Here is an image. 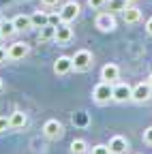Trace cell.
<instances>
[{"label":"cell","mask_w":152,"mask_h":154,"mask_svg":"<svg viewBox=\"0 0 152 154\" xmlns=\"http://www.w3.org/2000/svg\"><path fill=\"white\" fill-rule=\"evenodd\" d=\"M92 101L97 105H107L109 101H113V84L109 82H99L92 88Z\"/></svg>","instance_id":"1"},{"label":"cell","mask_w":152,"mask_h":154,"mask_svg":"<svg viewBox=\"0 0 152 154\" xmlns=\"http://www.w3.org/2000/svg\"><path fill=\"white\" fill-rule=\"evenodd\" d=\"M58 13H60V19L64 24H73L75 19L79 17V13H82V5L77 2V0H69V2L62 5V9Z\"/></svg>","instance_id":"2"},{"label":"cell","mask_w":152,"mask_h":154,"mask_svg":"<svg viewBox=\"0 0 152 154\" xmlns=\"http://www.w3.org/2000/svg\"><path fill=\"white\" fill-rule=\"evenodd\" d=\"M94 26H97V30H101V32H113L116 26H118L116 15L109 13V11H101L97 15V19H94Z\"/></svg>","instance_id":"3"},{"label":"cell","mask_w":152,"mask_h":154,"mask_svg":"<svg viewBox=\"0 0 152 154\" xmlns=\"http://www.w3.org/2000/svg\"><path fill=\"white\" fill-rule=\"evenodd\" d=\"M73 69L75 71H88L90 66H92V51H88V49H77L73 56Z\"/></svg>","instance_id":"4"},{"label":"cell","mask_w":152,"mask_h":154,"mask_svg":"<svg viewBox=\"0 0 152 154\" xmlns=\"http://www.w3.org/2000/svg\"><path fill=\"white\" fill-rule=\"evenodd\" d=\"M152 99V86L148 82H139L133 86V94H131V101L133 103H146Z\"/></svg>","instance_id":"5"},{"label":"cell","mask_w":152,"mask_h":154,"mask_svg":"<svg viewBox=\"0 0 152 154\" xmlns=\"http://www.w3.org/2000/svg\"><path fill=\"white\" fill-rule=\"evenodd\" d=\"M43 135L47 139H60L62 135H64V126L60 120H56V118H49L45 124H43Z\"/></svg>","instance_id":"6"},{"label":"cell","mask_w":152,"mask_h":154,"mask_svg":"<svg viewBox=\"0 0 152 154\" xmlns=\"http://www.w3.org/2000/svg\"><path fill=\"white\" fill-rule=\"evenodd\" d=\"M131 94H133V86L126 82H116L113 84V101L116 103H126L131 101Z\"/></svg>","instance_id":"7"},{"label":"cell","mask_w":152,"mask_h":154,"mask_svg":"<svg viewBox=\"0 0 152 154\" xmlns=\"http://www.w3.org/2000/svg\"><path fill=\"white\" fill-rule=\"evenodd\" d=\"M9 60H24L30 54V45L26 41H15L13 45H9Z\"/></svg>","instance_id":"8"},{"label":"cell","mask_w":152,"mask_h":154,"mask_svg":"<svg viewBox=\"0 0 152 154\" xmlns=\"http://www.w3.org/2000/svg\"><path fill=\"white\" fill-rule=\"evenodd\" d=\"M101 79L103 82H109V84H116L120 79V66L113 64V62H107L103 69H101Z\"/></svg>","instance_id":"9"},{"label":"cell","mask_w":152,"mask_h":154,"mask_svg":"<svg viewBox=\"0 0 152 154\" xmlns=\"http://www.w3.org/2000/svg\"><path fill=\"white\" fill-rule=\"evenodd\" d=\"M73 71V58L71 56H58L54 62V73L56 75H69Z\"/></svg>","instance_id":"10"},{"label":"cell","mask_w":152,"mask_h":154,"mask_svg":"<svg viewBox=\"0 0 152 154\" xmlns=\"http://www.w3.org/2000/svg\"><path fill=\"white\" fill-rule=\"evenodd\" d=\"M73 38V28H71V24H60V26H56V36H54V41L56 43H60V45H64V43H69Z\"/></svg>","instance_id":"11"},{"label":"cell","mask_w":152,"mask_h":154,"mask_svg":"<svg viewBox=\"0 0 152 154\" xmlns=\"http://www.w3.org/2000/svg\"><path fill=\"white\" fill-rule=\"evenodd\" d=\"M107 146H109L111 154H124V152L129 150V139L122 137V135H113V137L109 139Z\"/></svg>","instance_id":"12"},{"label":"cell","mask_w":152,"mask_h":154,"mask_svg":"<svg viewBox=\"0 0 152 154\" xmlns=\"http://www.w3.org/2000/svg\"><path fill=\"white\" fill-rule=\"evenodd\" d=\"M122 19H124V24H129V26L139 24V22H141V9L131 7V5H129V7L122 11Z\"/></svg>","instance_id":"13"},{"label":"cell","mask_w":152,"mask_h":154,"mask_svg":"<svg viewBox=\"0 0 152 154\" xmlns=\"http://www.w3.org/2000/svg\"><path fill=\"white\" fill-rule=\"evenodd\" d=\"M9 122H11V128L13 131H22V128H26V124H28V116L24 113V111H13L11 116H9Z\"/></svg>","instance_id":"14"},{"label":"cell","mask_w":152,"mask_h":154,"mask_svg":"<svg viewBox=\"0 0 152 154\" xmlns=\"http://www.w3.org/2000/svg\"><path fill=\"white\" fill-rule=\"evenodd\" d=\"M54 36H56V26L47 24V26L39 28V34H36V41H39V43H47V41H54Z\"/></svg>","instance_id":"15"},{"label":"cell","mask_w":152,"mask_h":154,"mask_svg":"<svg viewBox=\"0 0 152 154\" xmlns=\"http://www.w3.org/2000/svg\"><path fill=\"white\" fill-rule=\"evenodd\" d=\"M13 24H15V28H17V32H24V30H30L32 28V19H30V15H15L13 17Z\"/></svg>","instance_id":"16"},{"label":"cell","mask_w":152,"mask_h":154,"mask_svg":"<svg viewBox=\"0 0 152 154\" xmlns=\"http://www.w3.org/2000/svg\"><path fill=\"white\" fill-rule=\"evenodd\" d=\"M30 19H32V28H43V26L49 24V13L47 11H36V13L30 15Z\"/></svg>","instance_id":"17"},{"label":"cell","mask_w":152,"mask_h":154,"mask_svg":"<svg viewBox=\"0 0 152 154\" xmlns=\"http://www.w3.org/2000/svg\"><path fill=\"white\" fill-rule=\"evenodd\" d=\"M131 2H129V0H107V11L109 13H122L126 7H129Z\"/></svg>","instance_id":"18"},{"label":"cell","mask_w":152,"mask_h":154,"mask_svg":"<svg viewBox=\"0 0 152 154\" xmlns=\"http://www.w3.org/2000/svg\"><path fill=\"white\" fill-rule=\"evenodd\" d=\"M88 141L86 139H73L71 141V152L73 154H88Z\"/></svg>","instance_id":"19"},{"label":"cell","mask_w":152,"mask_h":154,"mask_svg":"<svg viewBox=\"0 0 152 154\" xmlns=\"http://www.w3.org/2000/svg\"><path fill=\"white\" fill-rule=\"evenodd\" d=\"M0 34H2V38H11L17 34V28L13 24V19L11 22H2V26H0Z\"/></svg>","instance_id":"20"},{"label":"cell","mask_w":152,"mask_h":154,"mask_svg":"<svg viewBox=\"0 0 152 154\" xmlns=\"http://www.w3.org/2000/svg\"><path fill=\"white\" fill-rule=\"evenodd\" d=\"M90 154H111V150L107 143H97V146L90 148Z\"/></svg>","instance_id":"21"},{"label":"cell","mask_w":152,"mask_h":154,"mask_svg":"<svg viewBox=\"0 0 152 154\" xmlns=\"http://www.w3.org/2000/svg\"><path fill=\"white\" fill-rule=\"evenodd\" d=\"M11 128V122H9V116H0V133H7Z\"/></svg>","instance_id":"22"},{"label":"cell","mask_w":152,"mask_h":154,"mask_svg":"<svg viewBox=\"0 0 152 154\" xmlns=\"http://www.w3.org/2000/svg\"><path fill=\"white\" fill-rule=\"evenodd\" d=\"M107 5V0H88V7L90 9H103Z\"/></svg>","instance_id":"23"},{"label":"cell","mask_w":152,"mask_h":154,"mask_svg":"<svg viewBox=\"0 0 152 154\" xmlns=\"http://www.w3.org/2000/svg\"><path fill=\"white\" fill-rule=\"evenodd\" d=\"M144 143L152 148V126H148V128L144 131Z\"/></svg>","instance_id":"24"},{"label":"cell","mask_w":152,"mask_h":154,"mask_svg":"<svg viewBox=\"0 0 152 154\" xmlns=\"http://www.w3.org/2000/svg\"><path fill=\"white\" fill-rule=\"evenodd\" d=\"M49 24H51V26H60V24H62L60 13H49Z\"/></svg>","instance_id":"25"},{"label":"cell","mask_w":152,"mask_h":154,"mask_svg":"<svg viewBox=\"0 0 152 154\" xmlns=\"http://www.w3.org/2000/svg\"><path fill=\"white\" fill-rule=\"evenodd\" d=\"M7 60H9V51L5 47H0V64H5Z\"/></svg>","instance_id":"26"},{"label":"cell","mask_w":152,"mask_h":154,"mask_svg":"<svg viewBox=\"0 0 152 154\" xmlns=\"http://www.w3.org/2000/svg\"><path fill=\"white\" fill-rule=\"evenodd\" d=\"M58 2H60V0H41V5H43V7H56Z\"/></svg>","instance_id":"27"},{"label":"cell","mask_w":152,"mask_h":154,"mask_svg":"<svg viewBox=\"0 0 152 154\" xmlns=\"http://www.w3.org/2000/svg\"><path fill=\"white\" fill-rule=\"evenodd\" d=\"M146 32L152 36V17H148V19H146Z\"/></svg>","instance_id":"28"},{"label":"cell","mask_w":152,"mask_h":154,"mask_svg":"<svg viewBox=\"0 0 152 154\" xmlns=\"http://www.w3.org/2000/svg\"><path fill=\"white\" fill-rule=\"evenodd\" d=\"M146 82H148V84L152 86V73H150V77H148V79H146Z\"/></svg>","instance_id":"29"},{"label":"cell","mask_w":152,"mask_h":154,"mask_svg":"<svg viewBox=\"0 0 152 154\" xmlns=\"http://www.w3.org/2000/svg\"><path fill=\"white\" fill-rule=\"evenodd\" d=\"M2 22H5V19H2V15H0V26H2Z\"/></svg>","instance_id":"30"},{"label":"cell","mask_w":152,"mask_h":154,"mask_svg":"<svg viewBox=\"0 0 152 154\" xmlns=\"http://www.w3.org/2000/svg\"><path fill=\"white\" fill-rule=\"evenodd\" d=\"M0 88H2V77H0Z\"/></svg>","instance_id":"31"},{"label":"cell","mask_w":152,"mask_h":154,"mask_svg":"<svg viewBox=\"0 0 152 154\" xmlns=\"http://www.w3.org/2000/svg\"><path fill=\"white\" fill-rule=\"evenodd\" d=\"M129 2H131V5H133V2H137V0H129Z\"/></svg>","instance_id":"32"},{"label":"cell","mask_w":152,"mask_h":154,"mask_svg":"<svg viewBox=\"0 0 152 154\" xmlns=\"http://www.w3.org/2000/svg\"><path fill=\"white\" fill-rule=\"evenodd\" d=\"M0 41H2V34H0Z\"/></svg>","instance_id":"33"}]
</instances>
